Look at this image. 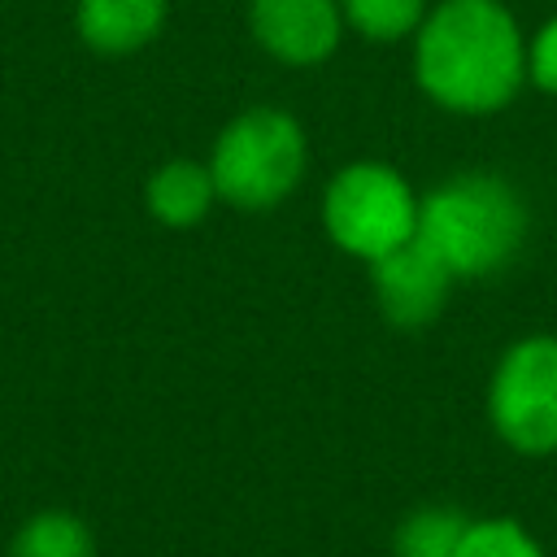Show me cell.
I'll return each mask as SVG.
<instances>
[{
    "instance_id": "obj_9",
    "label": "cell",
    "mask_w": 557,
    "mask_h": 557,
    "mask_svg": "<svg viewBox=\"0 0 557 557\" xmlns=\"http://www.w3.org/2000/svg\"><path fill=\"white\" fill-rule=\"evenodd\" d=\"M213 196V174L200 161H165L148 178V213L165 226H196L209 213Z\"/></svg>"
},
{
    "instance_id": "obj_5",
    "label": "cell",
    "mask_w": 557,
    "mask_h": 557,
    "mask_svg": "<svg viewBox=\"0 0 557 557\" xmlns=\"http://www.w3.org/2000/svg\"><path fill=\"white\" fill-rule=\"evenodd\" d=\"M487 418L513 453H557V335H527L505 348L487 383Z\"/></svg>"
},
{
    "instance_id": "obj_3",
    "label": "cell",
    "mask_w": 557,
    "mask_h": 557,
    "mask_svg": "<svg viewBox=\"0 0 557 557\" xmlns=\"http://www.w3.org/2000/svg\"><path fill=\"white\" fill-rule=\"evenodd\" d=\"M213 187L226 205L261 213L292 196L305 174V131L283 109L239 113L213 144Z\"/></svg>"
},
{
    "instance_id": "obj_6",
    "label": "cell",
    "mask_w": 557,
    "mask_h": 557,
    "mask_svg": "<svg viewBox=\"0 0 557 557\" xmlns=\"http://www.w3.org/2000/svg\"><path fill=\"white\" fill-rule=\"evenodd\" d=\"M370 287L374 305L392 326L418 331L440 318L448 292H453V270L413 235L396 252L370 261Z\"/></svg>"
},
{
    "instance_id": "obj_7",
    "label": "cell",
    "mask_w": 557,
    "mask_h": 557,
    "mask_svg": "<svg viewBox=\"0 0 557 557\" xmlns=\"http://www.w3.org/2000/svg\"><path fill=\"white\" fill-rule=\"evenodd\" d=\"M257 44L287 65H318L344 35L339 0H248Z\"/></svg>"
},
{
    "instance_id": "obj_12",
    "label": "cell",
    "mask_w": 557,
    "mask_h": 557,
    "mask_svg": "<svg viewBox=\"0 0 557 557\" xmlns=\"http://www.w3.org/2000/svg\"><path fill=\"white\" fill-rule=\"evenodd\" d=\"M339 9L352 30H361L366 39H379V44L413 35L426 17V0H339Z\"/></svg>"
},
{
    "instance_id": "obj_1",
    "label": "cell",
    "mask_w": 557,
    "mask_h": 557,
    "mask_svg": "<svg viewBox=\"0 0 557 557\" xmlns=\"http://www.w3.org/2000/svg\"><path fill=\"white\" fill-rule=\"evenodd\" d=\"M413 74L453 113H496L527 78V48L500 0H444L418 26Z\"/></svg>"
},
{
    "instance_id": "obj_14",
    "label": "cell",
    "mask_w": 557,
    "mask_h": 557,
    "mask_svg": "<svg viewBox=\"0 0 557 557\" xmlns=\"http://www.w3.org/2000/svg\"><path fill=\"white\" fill-rule=\"evenodd\" d=\"M527 78L557 96V17L544 22L527 44Z\"/></svg>"
},
{
    "instance_id": "obj_10",
    "label": "cell",
    "mask_w": 557,
    "mask_h": 557,
    "mask_svg": "<svg viewBox=\"0 0 557 557\" xmlns=\"http://www.w3.org/2000/svg\"><path fill=\"white\" fill-rule=\"evenodd\" d=\"M9 557H96V540L83 518L65 509H44L17 527Z\"/></svg>"
},
{
    "instance_id": "obj_8",
    "label": "cell",
    "mask_w": 557,
    "mask_h": 557,
    "mask_svg": "<svg viewBox=\"0 0 557 557\" xmlns=\"http://www.w3.org/2000/svg\"><path fill=\"white\" fill-rule=\"evenodd\" d=\"M74 22L96 52H135L161 30L165 0H78Z\"/></svg>"
},
{
    "instance_id": "obj_13",
    "label": "cell",
    "mask_w": 557,
    "mask_h": 557,
    "mask_svg": "<svg viewBox=\"0 0 557 557\" xmlns=\"http://www.w3.org/2000/svg\"><path fill=\"white\" fill-rule=\"evenodd\" d=\"M457 557H544V548L535 544V535L513 522V518H483V522H470L461 544H457Z\"/></svg>"
},
{
    "instance_id": "obj_11",
    "label": "cell",
    "mask_w": 557,
    "mask_h": 557,
    "mask_svg": "<svg viewBox=\"0 0 557 557\" xmlns=\"http://www.w3.org/2000/svg\"><path fill=\"white\" fill-rule=\"evenodd\" d=\"M470 518L448 505H422L400 518L396 527V557H457V544L466 535Z\"/></svg>"
},
{
    "instance_id": "obj_4",
    "label": "cell",
    "mask_w": 557,
    "mask_h": 557,
    "mask_svg": "<svg viewBox=\"0 0 557 557\" xmlns=\"http://www.w3.org/2000/svg\"><path fill=\"white\" fill-rule=\"evenodd\" d=\"M322 218L326 235L344 252L379 261L418 235V196L392 165L357 161L331 178L322 196Z\"/></svg>"
},
{
    "instance_id": "obj_2",
    "label": "cell",
    "mask_w": 557,
    "mask_h": 557,
    "mask_svg": "<svg viewBox=\"0 0 557 557\" xmlns=\"http://www.w3.org/2000/svg\"><path fill=\"white\" fill-rule=\"evenodd\" d=\"M527 235V205L500 174H457L418 200V239L453 278L496 274Z\"/></svg>"
}]
</instances>
